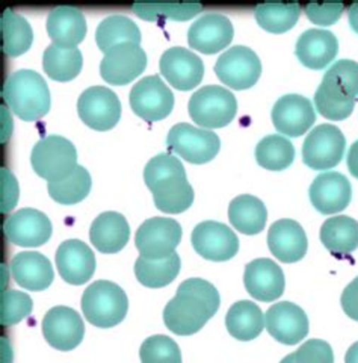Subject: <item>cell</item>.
I'll use <instances>...</instances> for the list:
<instances>
[{
    "mask_svg": "<svg viewBox=\"0 0 358 363\" xmlns=\"http://www.w3.org/2000/svg\"><path fill=\"white\" fill-rule=\"evenodd\" d=\"M144 180L150 188L156 208L166 213H180L194 203V188L186 177L180 159L171 153L153 156L144 168Z\"/></svg>",
    "mask_w": 358,
    "mask_h": 363,
    "instance_id": "7a4b0ae2",
    "label": "cell"
},
{
    "mask_svg": "<svg viewBox=\"0 0 358 363\" xmlns=\"http://www.w3.org/2000/svg\"><path fill=\"white\" fill-rule=\"evenodd\" d=\"M147 67V53L139 44L125 43L105 53L100 62V74L108 84L126 85Z\"/></svg>",
    "mask_w": 358,
    "mask_h": 363,
    "instance_id": "5bb4252c",
    "label": "cell"
},
{
    "mask_svg": "<svg viewBox=\"0 0 358 363\" xmlns=\"http://www.w3.org/2000/svg\"><path fill=\"white\" fill-rule=\"evenodd\" d=\"M340 301L345 313L358 321V276L343 289Z\"/></svg>",
    "mask_w": 358,
    "mask_h": 363,
    "instance_id": "bcb514c9",
    "label": "cell"
},
{
    "mask_svg": "<svg viewBox=\"0 0 358 363\" xmlns=\"http://www.w3.org/2000/svg\"><path fill=\"white\" fill-rule=\"evenodd\" d=\"M187 111L201 128H224L236 117L238 100L226 86L206 85L198 88L189 99Z\"/></svg>",
    "mask_w": 358,
    "mask_h": 363,
    "instance_id": "5b68a950",
    "label": "cell"
},
{
    "mask_svg": "<svg viewBox=\"0 0 358 363\" xmlns=\"http://www.w3.org/2000/svg\"><path fill=\"white\" fill-rule=\"evenodd\" d=\"M219 304V292L210 281L200 277L187 279L165 306V325L175 335H194L218 312Z\"/></svg>",
    "mask_w": 358,
    "mask_h": 363,
    "instance_id": "6da1fadb",
    "label": "cell"
},
{
    "mask_svg": "<svg viewBox=\"0 0 358 363\" xmlns=\"http://www.w3.org/2000/svg\"><path fill=\"white\" fill-rule=\"evenodd\" d=\"M233 23L224 14L200 16L187 30V43L203 53H216L226 49L233 40Z\"/></svg>",
    "mask_w": 358,
    "mask_h": 363,
    "instance_id": "44dd1931",
    "label": "cell"
},
{
    "mask_svg": "<svg viewBox=\"0 0 358 363\" xmlns=\"http://www.w3.org/2000/svg\"><path fill=\"white\" fill-rule=\"evenodd\" d=\"M161 73L177 89H192L204 76V62L200 56L182 45L165 50L159 61Z\"/></svg>",
    "mask_w": 358,
    "mask_h": 363,
    "instance_id": "ac0fdd59",
    "label": "cell"
},
{
    "mask_svg": "<svg viewBox=\"0 0 358 363\" xmlns=\"http://www.w3.org/2000/svg\"><path fill=\"white\" fill-rule=\"evenodd\" d=\"M30 164L38 176L47 182H58L74 172L77 167V150L65 136L47 135L33 145Z\"/></svg>",
    "mask_w": 358,
    "mask_h": 363,
    "instance_id": "8992f818",
    "label": "cell"
},
{
    "mask_svg": "<svg viewBox=\"0 0 358 363\" xmlns=\"http://www.w3.org/2000/svg\"><path fill=\"white\" fill-rule=\"evenodd\" d=\"M132 9L144 20H187L198 14L203 5L198 2H135Z\"/></svg>",
    "mask_w": 358,
    "mask_h": 363,
    "instance_id": "ab89813d",
    "label": "cell"
},
{
    "mask_svg": "<svg viewBox=\"0 0 358 363\" xmlns=\"http://www.w3.org/2000/svg\"><path fill=\"white\" fill-rule=\"evenodd\" d=\"M2 96L8 106L25 121L46 116L52 105L46 79L30 68H20L11 73L5 81Z\"/></svg>",
    "mask_w": 358,
    "mask_h": 363,
    "instance_id": "3957f363",
    "label": "cell"
},
{
    "mask_svg": "<svg viewBox=\"0 0 358 363\" xmlns=\"http://www.w3.org/2000/svg\"><path fill=\"white\" fill-rule=\"evenodd\" d=\"M4 230L9 242L21 247H38L50 240L52 223L44 212L23 208L9 215Z\"/></svg>",
    "mask_w": 358,
    "mask_h": 363,
    "instance_id": "d6986e66",
    "label": "cell"
},
{
    "mask_svg": "<svg viewBox=\"0 0 358 363\" xmlns=\"http://www.w3.org/2000/svg\"><path fill=\"white\" fill-rule=\"evenodd\" d=\"M46 26L53 43L62 48H76L86 35V18L76 6L53 8L47 16Z\"/></svg>",
    "mask_w": 358,
    "mask_h": 363,
    "instance_id": "484cf974",
    "label": "cell"
},
{
    "mask_svg": "<svg viewBox=\"0 0 358 363\" xmlns=\"http://www.w3.org/2000/svg\"><path fill=\"white\" fill-rule=\"evenodd\" d=\"M191 241L194 250L204 259L224 262L236 256L239 250L238 235L227 224L219 221H203L195 225Z\"/></svg>",
    "mask_w": 358,
    "mask_h": 363,
    "instance_id": "9a60e30c",
    "label": "cell"
},
{
    "mask_svg": "<svg viewBox=\"0 0 358 363\" xmlns=\"http://www.w3.org/2000/svg\"><path fill=\"white\" fill-rule=\"evenodd\" d=\"M130 238V225L125 215L108 211L100 213L89 229V240L98 252L112 255L126 247Z\"/></svg>",
    "mask_w": 358,
    "mask_h": 363,
    "instance_id": "4316f807",
    "label": "cell"
},
{
    "mask_svg": "<svg viewBox=\"0 0 358 363\" xmlns=\"http://www.w3.org/2000/svg\"><path fill=\"white\" fill-rule=\"evenodd\" d=\"M339 52L337 37L328 29L311 28L296 40L295 55L306 67L321 70L334 61Z\"/></svg>",
    "mask_w": 358,
    "mask_h": 363,
    "instance_id": "d4e9b609",
    "label": "cell"
},
{
    "mask_svg": "<svg viewBox=\"0 0 358 363\" xmlns=\"http://www.w3.org/2000/svg\"><path fill=\"white\" fill-rule=\"evenodd\" d=\"M215 73L227 86L245 89L259 81L262 62L259 55L247 45H233L218 58Z\"/></svg>",
    "mask_w": 358,
    "mask_h": 363,
    "instance_id": "7c38bea8",
    "label": "cell"
},
{
    "mask_svg": "<svg viewBox=\"0 0 358 363\" xmlns=\"http://www.w3.org/2000/svg\"><path fill=\"white\" fill-rule=\"evenodd\" d=\"M229 220L238 232L245 235L260 233L267 220L265 203L255 196L242 194L230 201Z\"/></svg>",
    "mask_w": 358,
    "mask_h": 363,
    "instance_id": "f546056e",
    "label": "cell"
},
{
    "mask_svg": "<svg viewBox=\"0 0 358 363\" xmlns=\"http://www.w3.org/2000/svg\"><path fill=\"white\" fill-rule=\"evenodd\" d=\"M299 13L301 5L298 2H266L254 8V16L259 25L274 33H282L292 29L299 18Z\"/></svg>",
    "mask_w": 358,
    "mask_h": 363,
    "instance_id": "74e56055",
    "label": "cell"
},
{
    "mask_svg": "<svg viewBox=\"0 0 358 363\" xmlns=\"http://www.w3.org/2000/svg\"><path fill=\"white\" fill-rule=\"evenodd\" d=\"M255 159L266 169L282 172L294 162L295 147L284 135H266L255 145Z\"/></svg>",
    "mask_w": 358,
    "mask_h": 363,
    "instance_id": "8d00e7d4",
    "label": "cell"
},
{
    "mask_svg": "<svg viewBox=\"0 0 358 363\" xmlns=\"http://www.w3.org/2000/svg\"><path fill=\"white\" fill-rule=\"evenodd\" d=\"M267 245L271 253L282 262L292 264L307 253V235L298 221L283 218L275 221L267 232Z\"/></svg>",
    "mask_w": 358,
    "mask_h": 363,
    "instance_id": "cb8c5ba5",
    "label": "cell"
},
{
    "mask_svg": "<svg viewBox=\"0 0 358 363\" xmlns=\"http://www.w3.org/2000/svg\"><path fill=\"white\" fill-rule=\"evenodd\" d=\"M54 259L59 276L71 285H83L96 272V255L81 240L64 241Z\"/></svg>",
    "mask_w": 358,
    "mask_h": 363,
    "instance_id": "603a6c76",
    "label": "cell"
},
{
    "mask_svg": "<svg viewBox=\"0 0 358 363\" xmlns=\"http://www.w3.org/2000/svg\"><path fill=\"white\" fill-rule=\"evenodd\" d=\"M345 363H358V342L352 344L350 347V350L346 351Z\"/></svg>",
    "mask_w": 358,
    "mask_h": 363,
    "instance_id": "681fc988",
    "label": "cell"
},
{
    "mask_svg": "<svg viewBox=\"0 0 358 363\" xmlns=\"http://www.w3.org/2000/svg\"><path fill=\"white\" fill-rule=\"evenodd\" d=\"M132 111L145 121H159L170 116L174 108V94L159 74L145 76L132 86Z\"/></svg>",
    "mask_w": 358,
    "mask_h": 363,
    "instance_id": "9c48e42d",
    "label": "cell"
},
{
    "mask_svg": "<svg viewBox=\"0 0 358 363\" xmlns=\"http://www.w3.org/2000/svg\"><path fill=\"white\" fill-rule=\"evenodd\" d=\"M166 147L192 164H204L214 159L221 147L219 136L209 129L189 123H177L168 132Z\"/></svg>",
    "mask_w": 358,
    "mask_h": 363,
    "instance_id": "52a82bcc",
    "label": "cell"
},
{
    "mask_svg": "<svg viewBox=\"0 0 358 363\" xmlns=\"http://www.w3.org/2000/svg\"><path fill=\"white\" fill-rule=\"evenodd\" d=\"M346 164H348L351 174L358 179V140L351 144L348 155H346Z\"/></svg>",
    "mask_w": 358,
    "mask_h": 363,
    "instance_id": "7dc6e473",
    "label": "cell"
},
{
    "mask_svg": "<svg viewBox=\"0 0 358 363\" xmlns=\"http://www.w3.org/2000/svg\"><path fill=\"white\" fill-rule=\"evenodd\" d=\"M142 363H182L180 348L170 336L154 335L144 340L139 350Z\"/></svg>",
    "mask_w": 358,
    "mask_h": 363,
    "instance_id": "60d3db41",
    "label": "cell"
},
{
    "mask_svg": "<svg viewBox=\"0 0 358 363\" xmlns=\"http://www.w3.org/2000/svg\"><path fill=\"white\" fill-rule=\"evenodd\" d=\"M346 150V136L331 123H322L311 129L303 144L304 164L325 172L337 165Z\"/></svg>",
    "mask_w": 358,
    "mask_h": 363,
    "instance_id": "ba28073f",
    "label": "cell"
},
{
    "mask_svg": "<svg viewBox=\"0 0 358 363\" xmlns=\"http://www.w3.org/2000/svg\"><path fill=\"white\" fill-rule=\"evenodd\" d=\"M42 335L53 348L70 351L82 342L85 324L79 312L73 308L56 306L44 315Z\"/></svg>",
    "mask_w": 358,
    "mask_h": 363,
    "instance_id": "4fadbf2b",
    "label": "cell"
},
{
    "mask_svg": "<svg viewBox=\"0 0 358 363\" xmlns=\"http://www.w3.org/2000/svg\"><path fill=\"white\" fill-rule=\"evenodd\" d=\"M345 5L340 2L331 4H307L304 11L307 17L319 26H328L337 21L343 13Z\"/></svg>",
    "mask_w": 358,
    "mask_h": 363,
    "instance_id": "ee69618b",
    "label": "cell"
},
{
    "mask_svg": "<svg viewBox=\"0 0 358 363\" xmlns=\"http://www.w3.org/2000/svg\"><path fill=\"white\" fill-rule=\"evenodd\" d=\"M279 363H334V353L325 340L310 339Z\"/></svg>",
    "mask_w": 358,
    "mask_h": 363,
    "instance_id": "7bdbcfd3",
    "label": "cell"
},
{
    "mask_svg": "<svg viewBox=\"0 0 358 363\" xmlns=\"http://www.w3.org/2000/svg\"><path fill=\"white\" fill-rule=\"evenodd\" d=\"M245 288L251 297L260 301H274L284 292V272L272 259H254L245 267L243 272Z\"/></svg>",
    "mask_w": 358,
    "mask_h": 363,
    "instance_id": "7402d4cb",
    "label": "cell"
},
{
    "mask_svg": "<svg viewBox=\"0 0 358 363\" xmlns=\"http://www.w3.org/2000/svg\"><path fill=\"white\" fill-rule=\"evenodd\" d=\"M229 333L238 340H253L265 327V315L255 303L242 300L234 303L226 315Z\"/></svg>",
    "mask_w": 358,
    "mask_h": 363,
    "instance_id": "4dcf8cb0",
    "label": "cell"
},
{
    "mask_svg": "<svg viewBox=\"0 0 358 363\" xmlns=\"http://www.w3.org/2000/svg\"><path fill=\"white\" fill-rule=\"evenodd\" d=\"M321 241L331 253H352L358 248V221L348 215L325 220L321 227Z\"/></svg>",
    "mask_w": 358,
    "mask_h": 363,
    "instance_id": "1f68e13d",
    "label": "cell"
},
{
    "mask_svg": "<svg viewBox=\"0 0 358 363\" xmlns=\"http://www.w3.org/2000/svg\"><path fill=\"white\" fill-rule=\"evenodd\" d=\"M180 267L182 260L177 253L156 260L139 256L135 262V274L144 286L163 288L178 276Z\"/></svg>",
    "mask_w": 358,
    "mask_h": 363,
    "instance_id": "e575fe53",
    "label": "cell"
},
{
    "mask_svg": "<svg viewBox=\"0 0 358 363\" xmlns=\"http://www.w3.org/2000/svg\"><path fill=\"white\" fill-rule=\"evenodd\" d=\"M11 272L21 288L42 291L52 285L54 272L50 260L38 252H21L11 260Z\"/></svg>",
    "mask_w": 358,
    "mask_h": 363,
    "instance_id": "83f0119b",
    "label": "cell"
},
{
    "mask_svg": "<svg viewBox=\"0 0 358 363\" xmlns=\"http://www.w3.org/2000/svg\"><path fill=\"white\" fill-rule=\"evenodd\" d=\"M77 112L89 128L109 130L120 121L121 101L108 86H88L77 99Z\"/></svg>",
    "mask_w": 358,
    "mask_h": 363,
    "instance_id": "8fae6325",
    "label": "cell"
},
{
    "mask_svg": "<svg viewBox=\"0 0 358 363\" xmlns=\"http://www.w3.org/2000/svg\"><path fill=\"white\" fill-rule=\"evenodd\" d=\"M129 298L121 286L109 280H97L82 295V312L96 327L110 328L125 320Z\"/></svg>",
    "mask_w": 358,
    "mask_h": 363,
    "instance_id": "277c9868",
    "label": "cell"
},
{
    "mask_svg": "<svg viewBox=\"0 0 358 363\" xmlns=\"http://www.w3.org/2000/svg\"><path fill=\"white\" fill-rule=\"evenodd\" d=\"M0 30H2V50L9 56H18L29 50L33 43V30L29 21L13 9L4 11L0 18Z\"/></svg>",
    "mask_w": 358,
    "mask_h": 363,
    "instance_id": "d590c367",
    "label": "cell"
},
{
    "mask_svg": "<svg viewBox=\"0 0 358 363\" xmlns=\"http://www.w3.org/2000/svg\"><path fill=\"white\" fill-rule=\"evenodd\" d=\"M313 208L321 213H335L348 206L352 197L351 182L337 172H322L311 182L308 189Z\"/></svg>",
    "mask_w": 358,
    "mask_h": 363,
    "instance_id": "ffe728a7",
    "label": "cell"
},
{
    "mask_svg": "<svg viewBox=\"0 0 358 363\" xmlns=\"http://www.w3.org/2000/svg\"><path fill=\"white\" fill-rule=\"evenodd\" d=\"M182 241V225L177 220L153 217L145 220L137 232L135 244L142 257L165 259L175 253Z\"/></svg>",
    "mask_w": 358,
    "mask_h": 363,
    "instance_id": "30bf717a",
    "label": "cell"
},
{
    "mask_svg": "<svg viewBox=\"0 0 358 363\" xmlns=\"http://www.w3.org/2000/svg\"><path fill=\"white\" fill-rule=\"evenodd\" d=\"M141 29L130 17L122 14H112L98 23L96 30L97 45L103 52L117 48L120 44L133 43L141 44Z\"/></svg>",
    "mask_w": 358,
    "mask_h": 363,
    "instance_id": "d6a6232c",
    "label": "cell"
},
{
    "mask_svg": "<svg viewBox=\"0 0 358 363\" xmlns=\"http://www.w3.org/2000/svg\"><path fill=\"white\" fill-rule=\"evenodd\" d=\"M266 330L286 345H296L308 333V318L303 308L292 301H279L265 315Z\"/></svg>",
    "mask_w": 358,
    "mask_h": 363,
    "instance_id": "e0dca14e",
    "label": "cell"
},
{
    "mask_svg": "<svg viewBox=\"0 0 358 363\" xmlns=\"http://www.w3.org/2000/svg\"><path fill=\"white\" fill-rule=\"evenodd\" d=\"M313 99L321 116L334 121L350 117L355 106V97L327 74H323Z\"/></svg>",
    "mask_w": 358,
    "mask_h": 363,
    "instance_id": "f1b7e54d",
    "label": "cell"
},
{
    "mask_svg": "<svg viewBox=\"0 0 358 363\" xmlns=\"http://www.w3.org/2000/svg\"><path fill=\"white\" fill-rule=\"evenodd\" d=\"M91 174L83 165H77L74 172L58 182H49L50 197L61 204H74L82 201L91 191Z\"/></svg>",
    "mask_w": 358,
    "mask_h": 363,
    "instance_id": "f35d334b",
    "label": "cell"
},
{
    "mask_svg": "<svg viewBox=\"0 0 358 363\" xmlns=\"http://www.w3.org/2000/svg\"><path fill=\"white\" fill-rule=\"evenodd\" d=\"M82 65L83 56L77 48H62L52 43L42 53L44 72L54 81H71L81 73Z\"/></svg>",
    "mask_w": 358,
    "mask_h": 363,
    "instance_id": "836d02e7",
    "label": "cell"
},
{
    "mask_svg": "<svg viewBox=\"0 0 358 363\" xmlns=\"http://www.w3.org/2000/svg\"><path fill=\"white\" fill-rule=\"evenodd\" d=\"M18 197V186L14 174L6 168H2V211H11L14 208Z\"/></svg>",
    "mask_w": 358,
    "mask_h": 363,
    "instance_id": "f6af8a7d",
    "label": "cell"
},
{
    "mask_svg": "<svg viewBox=\"0 0 358 363\" xmlns=\"http://www.w3.org/2000/svg\"><path fill=\"white\" fill-rule=\"evenodd\" d=\"M33 309V301L25 292L5 289L0 295V321L2 325L9 327L25 320Z\"/></svg>",
    "mask_w": 358,
    "mask_h": 363,
    "instance_id": "b9f144b4",
    "label": "cell"
},
{
    "mask_svg": "<svg viewBox=\"0 0 358 363\" xmlns=\"http://www.w3.org/2000/svg\"><path fill=\"white\" fill-rule=\"evenodd\" d=\"M271 117L275 129L279 133L287 136H301L316 121V111L308 97L290 93L275 101Z\"/></svg>",
    "mask_w": 358,
    "mask_h": 363,
    "instance_id": "2e32d148",
    "label": "cell"
},
{
    "mask_svg": "<svg viewBox=\"0 0 358 363\" xmlns=\"http://www.w3.org/2000/svg\"><path fill=\"white\" fill-rule=\"evenodd\" d=\"M348 17H350V25L352 30L358 33V2H354L348 9Z\"/></svg>",
    "mask_w": 358,
    "mask_h": 363,
    "instance_id": "c3c4849f",
    "label": "cell"
}]
</instances>
